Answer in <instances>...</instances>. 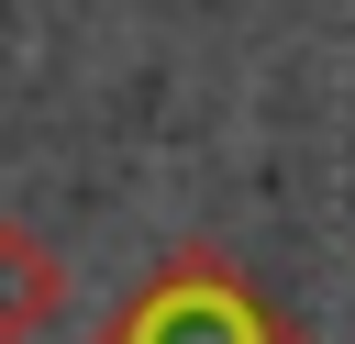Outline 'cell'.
I'll return each instance as SVG.
<instances>
[{
	"label": "cell",
	"mask_w": 355,
	"mask_h": 344,
	"mask_svg": "<svg viewBox=\"0 0 355 344\" xmlns=\"http://www.w3.org/2000/svg\"><path fill=\"white\" fill-rule=\"evenodd\" d=\"M100 344H300L244 277H233V255H211V244H178L111 322H100Z\"/></svg>",
	"instance_id": "cell-1"
},
{
	"label": "cell",
	"mask_w": 355,
	"mask_h": 344,
	"mask_svg": "<svg viewBox=\"0 0 355 344\" xmlns=\"http://www.w3.org/2000/svg\"><path fill=\"white\" fill-rule=\"evenodd\" d=\"M67 311V255L33 222H0V344H33Z\"/></svg>",
	"instance_id": "cell-2"
}]
</instances>
